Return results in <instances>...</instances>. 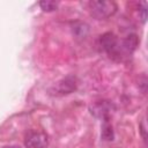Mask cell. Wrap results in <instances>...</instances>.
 <instances>
[{"instance_id": "cell-1", "label": "cell", "mask_w": 148, "mask_h": 148, "mask_svg": "<svg viewBox=\"0 0 148 148\" xmlns=\"http://www.w3.org/2000/svg\"><path fill=\"white\" fill-rule=\"evenodd\" d=\"M89 9L96 20H106L117 13L118 6L110 0H94L89 2Z\"/></svg>"}, {"instance_id": "cell-2", "label": "cell", "mask_w": 148, "mask_h": 148, "mask_svg": "<svg viewBox=\"0 0 148 148\" xmlns=\"http://www.w3.org/2000/svg\"><path fill=\"white\" fill-rule=\"evenodd\" d=\"M116 106L111 101L108 99H101L97 101L95 103H92L89 106V111L90 113L95 117V118H99L102 120H106L110 119V116L114 112Z\"/></svg>"}, {"instance_id": "cell-3", "label": "cell", "mask_w": 148, "mask_h": 148, "mask_svg": "<svg viewBox=\"0 0 148 148\" xmlns=\"http://www.w3.org/2000/svg\"><path fill=\"white\" fill-rule=\"evenodd\" d=\"M77 88V81L74 76L68 75L60 81H58L51 89V92L57 96H64V95H69L74 92Z\"/></svg>"}, {"instance_id": "cell-4", "label": "cell", "mask_w": 148, "mask_h": 148, "mask_svg": "<svg viewBox=\"0 0 148 148\" xmlns=\"http://www.w3.org/2000/svg\"><path fill=\"white\" fill-rule=\"evenodd\" d=\"M49 145V136L44 132L30 131L24 138V146L27 148H45Z\"/></svg>"}, {"instance_id": "cell-5", "label": "cell", "mask_w": 148, "mask_h": 148, "mask_svg": "<svg viewBox=\"0 0 148 148\" xmlns=\"http://www.w3.org/2000/svg\"><path fill=\"white\" fill-rule=\"evenodd\" d=\"M102 49L110 56H113L118 51V39L113 32H105L99 38Z\"/></svg>"}, {"instance_id": "cell-6", "label": "cell", "mask_w": 148, "mask_h": 148, "mask_svg": "<svg viewBox=\"0 0 148 148\" xmlns=\"http://www.w3.org/2000/svg\"><path fill=\"white\" fill-rule=\"evenodd\" d=\"M72 35L76 39H84L89 34V25L82 21H75L71 24Z\"/></svg>"}, {"instance_id": "cell-7", "label": "cell", "mask_w": 148, "mask_h": 148, "mask_svg": "<svg viewBox=\"0 0 148 148\" xmlns=\"http://www.w3.org/2000/svg\"><path fill=\"white\" fill-rule=\"evenodd\" d=\"M138 45H139V37L135 34H130L123 40V49L128 53L134 52Z\"/></svg>"}, {"instance_id": "cell-8", "label": "cell", "mask_w": 148, "mask_h": 148, "mask_svg": "<svg viewBox=\"0 0 148 148\" xmlns=\"http://www.w3.org/2000/svg\"><path fill=\"white\" fill-rule=\"evenodd\" d=\"M101 136H102V139L105 140V141H111V140H113V136H114V134H113V128H112V125L110 124L109 119L103 120Z\"/></svg>"}, {"instance_id": "cell-9", "label": "cell", "mask_w": 148, "mask_h": 148, "mask_svg": "<svg viewBox=\"0 0 148 148\" xmlns=\"http://www.w3.org/2000/svg\"><path fill=\"white\" fill-rule=\"evenodd\" d=\"M58 6H59V3L57 1H53V0H43V1L39 2V7L44 12H47V13L57 10Z\"/></svg>"}, {"instance_id": "cell-10", "label": "cell", "mask_w": 148, "mask_h": 148, "mask_svg": "<svg viewBox=\"0 0 148 148\" xmlns=\"http://www.w3.org/2000/svg\"><path fill=\"white\" fill-rule=\"evenodd\" d=\"M140 128H141V134H142V138L143 140H146V120L143 119L142 123L140 124Z\"/></svg>"}, {"instance_id": "cell-11", "label": "cell", "mask_w": 148, "mask_h": 148, "mask_svg": "<svg viewBox=\"0 0 148 148\" xmlns=\"http://www.w3.org/2000/svg\"><path fill=\"white\" fill-rule=\"evenodd\" d=\"M2 148H20V146H5Z\"/></svg>"}]
</instances>
